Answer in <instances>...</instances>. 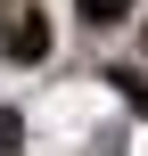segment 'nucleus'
<instances>
[{
	"label": "nucleus",
	"instance_id": "7ed1b4c3",
	"mask_svg": "<svg viewBox=\"0 0 148 156\" xmlns=\"http://www.w3.org/2000/svg\"><path fill=\"white\" fill-rule=\"evenodd\" d=\"M107 82H115V90H124V99H132V107H140V115H148V82H140V74H132V66H115Z\"/></svg>",
	"mask_w": 148,
	"mask_h": 156
},
{
	"label": "nucleus",
	"instance_id": "20e7f679",
	"mask_svg": "<svg viewBox=\"0 0 148 156\" xmlns=\"http://www.w3.org/2000/svg\"><path fill=\"white\" fill-rule=\"evenodd\" d=\"M8 148H25V115H16V107H0V156Z\"/></svg>",
	"mask_w": 148,
	"mask_h": 156
},
{
	"label": "nucleus",
	"instance_id": "f257e3e1",
	"mask_svg": "<svg viewBox=\"0 0 148 156\" xmlns=\"http://www.w3.org/2000/svg\"><path fill=\"white\" fill-rule=\"evenodd\" d=\"M0 58H16V66H41V58H49V16H41L33 0L0 8Z\"/></svg>",
	"mask_w": 148,
	"mask_h": 156
},
{
	"label": "nucleus",
	"instance_id": "39448f33",
	"mask_svg": "<svg viewBox=\"0 0 148 156\" xmlns=\"http://www.w3.org/2000/svg\"><path fill=\"white\" fill-rule=\"evenodd\" d=\"M140 49H148V33H140Z\"/></svg>",
	"mask_w": 148,
	"mask_h": 156
},
{
	"label": "nucleus",
	"instance_id": "f03ea898",
	"mask_svg": "<svg viewBox=\"0 0 148 156\" xmlns=\"http://www.w3.org/2000/svg\"><path fill=\"white\" fill-rule=\"evenodd\" d=\"M74 16H82V25H124L132 0H74Z\"/></svg>",
	"mask_w": 148,
	"mask_h": 156
}]
</instances>
